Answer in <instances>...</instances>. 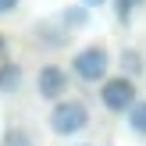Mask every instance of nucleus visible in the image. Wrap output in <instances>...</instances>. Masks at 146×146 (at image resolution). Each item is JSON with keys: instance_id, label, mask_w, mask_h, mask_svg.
I'll return each instance as SVG.
<instances>
[{"instance_id": "1", "label": "nucleus", "mask_w": 146, "mask_h": 146, "mask_svg": "<svg viewBox=\"0 0 146 146\" xmlns=\"http://www.w3.org/2000/svg\"><path fill=\"white\" fill-rule=\"evenodd\" d=\"M89 125V107L82 100H61V104L50 111V128L57 135H75Z\"/></svg>"}, {"instance_id": "12", "label": "nucleus", "mask_w": 146, "mask_h": 146, "mask_svg": "<svg viewBox=\"0 0 146 146\" xmlns=\"http://www.w3.org/2000/svg\"><path fill=\"white\" fill-rule=\"evenodd\" d=\"M78 146H89V143H78Z\"/></svg>"}, {"instance_id": "7", "label": "nucleus", "mask_w": 146, "mask_h": 146, "mask_svg": "<svg viewBox=\"0 0 146 146\" xmlns=\"http://www.w3.org/2000/svg\"><path fill=\"white\" fill-rule=\"evenodd\" d=\"M61 18H64V25H68V29H82L86 21H89V11H86V4H82V7H68Z\"/></svg>"}, {"instance_id": "3", "label": "nucleus", "mask_w": 146, "mask_h": 146, "mask_svg": "<svg viewBox=\"0 0 146 146\" xmlns=\"http://www.w3.org/2000/svg\"><path fill=\"white\" fill-rule=\"evenodd\" d=\"M100 100H104L107 111H128V107L135 104V82L128 75L104 78V86H100Z\"/></svg>"}, {"instance_id": "9", "label": "nucleus", "mask_w": 146, "mask_h": 146, "mask_svg": "<svg viewBox=\"0 0 146 146\" xmlns=\"http://www.w3.org/2000/svg\"><path fill=\"white\" fill-rule=\"evenodd\" d=\"M139 4V0H118V18L121 21H128V14H132V7Z\"/></svg>"}, {"instance_id": "8", "label": "nucleus", "mask_w": 146, "mask_h": 146, "mask_svg": "<svg viewBox=\"0 0 146 146\" xmlns=\"http://www.w3.org/2000/svg\"><path fill=\"white\" fill-rule=\"evenodd\" d=\"M4 146H32V139H29V132H21V128H11V132L4 135Z\"/></svg>"}, {"instance_id": "6", "label": "nucleus", "mask_w": 146, "mask_h": 146, "mask_svg": "<svg viewBox=\"0 0 146 146\" xmlns=\"http://www.w3.org/2000/svg\"><path fill=\"white\" fill-rule=\"evenodd\" d=\"M143 68H146V64H143V54H139V50H125V54H121V71H125L128 78H139Z\"/></svg>"}, {"instance_id": "4", "label": "nucleus", "mask_w": 146, "mask_h": 146, "mask_svg": "<svg viewBox=\"0 0 146 146\" xmlns=\"http://www.w3.org/2000/svg\"><path fill=\"white\" fill-rule=\"evenodd\" d=\"M36 86H39L43 100H57V96H64V89H68V75H64L57 64H43L39 75H36Z\"/></svg>"}, {"instance_id": "5", "label": "nucleus", "mask_w": 146, "mask_h": 146, "mask_svg": "<svg viewBox=\"0 0 146 146\" xmlns=\"http://www.w3.org/2000/svg\"><path fill=\"white\" fill-rule=\"evenodd\" d=\"M125 114H128V128L135 135H146V100H135Z\"/></svg>"}, {"instance_id": "13", "label": "nucleus", "mask_w": 146, "mask_h": 146, "mask_svg": "<svg viewBox=\"0 0 146 146\" xmlns=\"http://www.w3.org/2000/svg\"><path fill=\"white\" fill-rule=\"evenodd\" d=\"M0 46H4V39H0Z\"/></svg>"}, {"instance_id": "11", "label": "nucleus", "mask_w": 146, "mask_h": 146, "mask_svg": "<svg viewBox=\"0 0 146 146\" xmlns=\"http://www.w3.org/2000/svg\"><path fill=\"white\" fill-rule=\"evenodd\" d=\"M82 4H86V7H100L104 0H82Z\"/></svg>"}, {"instance_id": "2", "label": "nucleus", "mask_w": 146, "mask_h": 146, "mask_svg": "<svg viewBox=\"0 0 146 146\" xmlns=\"http://www.w3.org/2000/svg\"><path fill=\"white\" fill-rule=\"evenodd\" d=\"M107 68H111V54L104 46H86L71 57V71H75L82 82H104Z\"/></svg>"}, {"instance_id": "10", "label": "nucleus", "mask_w": 146, "mask_h": 146, "mask_svg": "<svg viewBox=\"0 0 146 146\" xmlns=\"http://www.w3.org/2000/svg\"><path fill=\"white\" fill-rule=\"evenodd\" d=\"M14 7H18V0H0V14H11Z\"/></svg>"}]
</instances>
